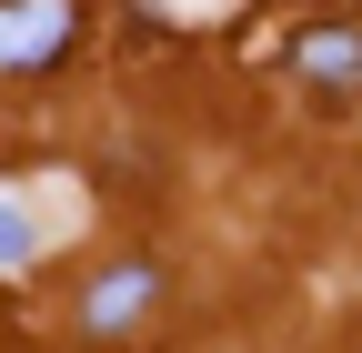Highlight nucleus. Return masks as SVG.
<instances>
[{"instance_id": "nucleus-1", "label": "nucleus", "mask_w": 362, "mask_h": 353, "mask_svg": "<svg viewBox=\"0 0 362 353\" xmlns=\"http://www.w3.org/2000/svg\"><path fill=\"white\" fill-rule=\"evenodd\" d=\"M81 40V0H0V81L51 71Z\"/></svg>"}, {"instance_id": "nucleus-2", "label": "nucleus", "mask_w": 362, "mask_h": 353, "mask_svg": "<svg viewBox=\"0 0 362 353\" xmlns=\"http://www.w3.org/2000/svg\"><path fill=\"white\" fill-rule=\"evenodd\" d=\"M282 71L312 81L322 101L362 91V21H312V30H292V40H282Z\"/></svg>"}, {"instance_id": "nucleus-4", "label": "nucleus", "mask_w": 362, "mask_h": 353, "mask_svg": "<svg viewBox=\"0 0 362 353\" xmlns=\"http://www.w3.org/2000/svg\"><path fill=\"white\" fill-rule=\"evenodd\" d=\"M30 252H40V232H30V212H21L11 192H0V273H21Z\"/></svg>"}, {"instance_id": "nucleus-3", "label": "nucleus", "mask_w": 362, "mask_h": 353, "mask_svg": "<svg viewBox=\"0 0 362 353\" xmlns=\"http://www.w3.org/2000/svg\"><path fill=\"white\" fill-rule=\"evenodd\" d=\"M151 303H161V273H151V262H111V273L81 293V333L90 343H101V333H131Z\"/></svg>"}]
</instances>
